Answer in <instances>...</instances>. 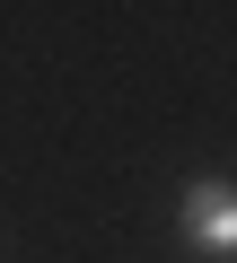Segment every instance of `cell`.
Returning <instances> with one entry per match:
<instances>
[{
	"mask_svg": "<svg viewBox=\"0 0 237 263\" xmlns=\"http://www.w3.org/2000/svg\"><path fill=\"white\" fill-rule=\"evenodd\" d=\"M176 228H185V246H193L202 263H237V184L193 176V184L176 193Z\"/></svg>",
	"mask_w": 237,
	"mask_h": 263,
	"instance_id": "6da1fadb",
	"label": "cell"
}]
</instances>
